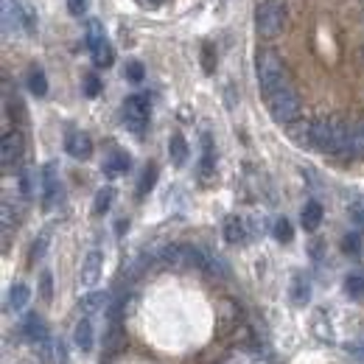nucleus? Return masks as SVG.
<instances>
[{"label":"nucleus","mask_w":364,"mask_h":364,"mask_svg":"<svg viewBox=\"0 0 364 364\" xmlns=\"http://www.w3.org/2000/svg\"><path fill=\"white\" fill-rule=\"evenodd\" d=\"M112 196H115V191H112V188H101V191L95 193L92 213H95V216H104V213L109 210V205H112Z\"/></svg>","instance_id":"nucleus-22"},{"label":"nucleus","mask_w":364,"mask_h":364,"mask_svg":"<svg viewBox=\"0 0 364 364\" xmlns=\"http://www.w3.org/2000/svg\"><path fill=\"white\" fill-rule=\"evenodd\" d=\"M255 73H258V87L264 95L274 92L277 87L289 85V76H286V68L283 62L277 59V53L272 50H261L258 59H255Z\"/></svg>","instance_id":"nucleus-3"},{"label":"nucleus","mask_w":364,"mask_h":364,"mask_svg":"<svg viewBox=\"0 0 364 364\" xmlns=\"http://www.w3.org/2000/svg\"><path fill=\"white\" fill-rule=\"evenodd\" d=\"M20 193H23L26 199L34 196V177H31V171H23V174H20Z\"/></svg>","instance_id":"nucleus-33"},{"label":"nucleus","mask_w":364,"mask_h":364,"mask_svg":"<svg viewBox=\"0 0 364 364\" xmlns=\"http://www.w3.org/2000/svg\"><path fill=\"white\" fill-rule=\"evenodd\" d=\"M342 250H345V252H350V255H359V252H362V235H359V232H350V235H345V241H342Z\"/></svg>","instance_id":"nucleus-29"},{"label":"nucleus","mask_w":364,"mask_h":364,"mask_svg":"<svg viewBox=\"0 0 364 364\" xmlns=\"http://www.w3.org/2000/svg\"><path fill=\"white\" fill-rule=\"evenodd\" d=\"M112 59H115V56H112V48H109V46L92 53V62H95L98 68H109V65H112Z\"/></svg>","instance_id":"nucleus-30"},{"label":"nucleus","mask_w":364,"mask_h":364,"mask_svg":"<svg viewBox=\"0 0 364 364\" xmlns=\"http://www.w3.org/2000/svg\"><path fill=\"white\" fill-rule=\"evenodd\" d=\"M28 90L34 92L37 98H43L48 92V79H46V73L40 70V68H34L31 73H28Z\"/></svg>","instance_id":"nucleus-24"},{"label":"nucleus","mask_w":364,"mask_h":364,"mask_svg":"<svg viewBox=\"0 0 364 364\" xmlns=\"http://www.w3.org/2000/svg\"><path fill=\"white\" fill-rule=\"evenodd\" d=\"M353 135L356 129L348 127L342 118H317L311 121V146L325 154L353 157Z\"/></svg>","instance_id":"nucleus-1"},{"label":"nucleus","mask_w":364,"mask_h":364,"mask_svg":"<svg viewBox=\"0 0 364 364\" xmlns=\"http://www.w3.org/2000/svg\"><path fill=\"white\" fill-rule=\"evenodd\" d=\"M216 171V157H213V140L210 135L202 137V160H199V174L202 180H210Z\"/></svg>","instance_id":"nucleus-12"},{"label":"nucleus","mask_w":364,"mask_h":364,"mask_svg":"<svg viewBox=\"0 0 364 364\" xmlns=\"http://www.w3.org/2000/svg\"><path fill=\"white\" fill-rule=\"evenodd\" d=\"M107 306V297L101 294V291H90L87 297H82V303H79V311L85 314V317H92L95 311H101Z\"/></svg>","instance_id":"nucleus-20"},{"label":"nucleus","mask_w":364,"mask_h":364,"mask_svg":"<svg viewBox=\"0 0 364 364\" xmlns=\"http://www.w3.org/2000/svg\"><path fill=\"white\" fill-rule=\"evenodd\" d=\"M291 235H294V232H291L289 219H277V222H274V238H277L280 244H289V241H291Z\"/></svg>","instance_id":"nucleus-27"},{"label":"nucleus","mask_w":364,"mask_h":364,"mask_svg":"<svg viewBox=\"0 0 364 364\" xmlns=\"http://www.w3.org/2000/svg\"><path fill=\"white\" fill-rule=\"evenodd\" d=\"M56 199H59V166L46 163V168H43V205L53 208Z\"/></svg>","instance_id":"nucleus-9"},{"label":"nucleus","mask_w":364,"mask_h":364,"mask_svg":"<svg viewBox=\"0 0 364 364\" xmlns=\"http://www.w3.org/2000/svg\"><path fill=\"white\" fill-rule=\"evenodd\" d=\"M202 62H205V73H213V46L208 43L202 48Z\"/></svg>","instance_id":"nucleus-36"},{"label":"nucleus","mask_w":364,"mask_h":364,"mask_svg":"<svg viewBox=\"0 0 364 364\" xmlns=\"http://www.w3.org/2000/svg\"><path fill=\"white\" fill-rule=\"evenodd\" d=\"M20 28H34V20L26 9L17 6V0H3V31L11 34V31H20Z\"/></svg>","instance_id":"nucleus-6"},{"label":"nucleus","mask_w":364,"mask_h":364,"mask_svg":"<svg viewBox=\"0 0 364 364\" xmlns=\"http://www.w3.org/2000/svg\"><path fill=\"white\" fill-rule=\"evenodd\" d=\"M85 43H87V48H90L92 53H95V50H101V48H107V37H104V28H101V23H98V20H90V23H87Z\"/></svg>","instance_id":"nucleus-18"},{"label":"nucleus","mask_w":364,"mask_h":364,"mask_svg":"<svg viewBox=\"0 0 364 364\" xmlns=\"http://www.w3.org/2000/svg\"><path fill=\"white\" fill-rule=\"evenodd\" d=\"M65 151H68L73 160H87L92 154L90 135H87V132H79V129L68 132V137H65Z\"/></svg>","instance_id":"nucleus-8"},{"label":"nucleus","mask_w":364,"mask_h":364,"mask_svg":"<svg viewBox=\"0 0 364 364\" xmlns=\"http://www.w3.org/2000/svg\"><path fill=\"white\" fill-rule=\"evenodd\" d=\"M143 76H146V70H143V65H140V62H135V59H132V62H127V79H129V82H143Z\"/></svg>","instance_id":"nucleus-31"},{"label":"nucleus","mask_w":364,"mask_h":364,"mask_svg":"<svg viewBox=\"0 0 364 364\" xmlns=\"http://www.w3.org/2000/svg\"><path fill=\"white\" fill-rule=\"evenodd\" d=\"M149 98L146 95H129L127 98V104H124V121H127V127L140 135L143 129H146V124H149Z\"/></svg>","instance_id":"nucleus-5"},{"label":"nucleus","mask_w":364,"mask_h":364,"mask_svg":"<svg viewBox=\"0 0 364 364\" xmlns=\"http://www.w3.org/2000/svg\"><path fill=\"white\" fill-rule=\"evenodd\" d=\"M300 222H303V228L309 230V232H314V230L322 225V205L319 202H306V208H303V213H300Z\"/></svg>","instance_id":"nucleus-15"},{"label":"nucleus","mask_w":364,"mask_h":364,"mask_svg":"<svg viewBox=\"0 0 364 364\" xmlns=\"http://www.w3.org/2000/svg\"><path fill=\"white\" fill-rule=\"evenodd\" d=\"M345 291L350 297H362L364 294V269H356L345 277Z\"/></svg>","instance_id":"nucleus-23"},{"label":"nucleus","mask_w":364,"mask_h":364,"mask_svg":"<svg viewBox=\"0 0 364 364\" xmlns=\"http://www.w3.org/2000/svg\"><path fill=\"white\" fill-rule=\"evenodd\" d=\"M267 107H269V115H272L277 124L291 127L300 118V95L291 87V82L283 85V87H277L274 92H269L267 95Z\"/></svg>","instance_id":"nucleus-2"},{"label":"nucleus","mask_w":364,"mask_h":364,"mask_svg":"<svg viewBox=\"0 0 364 364\" xmlns=\"http://www.w3.org/2000/svg\"><path fill=\"white\" fill-rule=\"evenodd\" d=\"M225 238H228L230 244L244 241V222H241L238 216H228V219H225Z\"/></svg>","instance_id":"nucleus-21"},{"label":"nucleus","mask_w":364,"mask_h":364,"mask_svg":"<svg viewBox=\"0 0 364 364\" xmlns=\"http://www.w3.org/2000/svg\"><path fill=\"white\" fill-rule=\"evenodd\" d=\"M73 342L82 353H90L92 350V322L90 317H82L76 322V331H73Z\"/></svg>","instance_id":"nucleus-11"},{"label":"nucleus","mask_w":364,"mask_h":364,"mask_svg":"<svg viewBox=\"0 0 364 364\" xmlns=\"http://www.w3.org/2000/svg\"><path fill=\"white\" fill-rule=\"evenodd\" d=\"M101 264H104V255H101L98 250H90V252L85 255L82 272H79V280H82L85 289H90V286L98 283V277H101Z\"/></svg>","instance_id":"nucleus-10"},{"label":"nucleus","mask_w":364,"mask_h":364,"mask_svg":"<svg viewBox=\"0 0 364 364\" xmlns=\"http://www.w3.org/2000/svg\"><path fill=\"white\" fill-rule=\"evenodd\" d=\"M23 157V135L20 132H6L3 143H0V163H3V171H9L11 166H17Z\"/></svg>","instance_id":"nucleus-7"},{"label":"nucleus","mask_w":364,"mask_h":364,"mask_svg":"<svg viewBox=\"0 0 364 364\" xmlns=\"http://www.w3.org/2000/svg\"><path fill=\"white\" fill-rule=\"evenodd\" d=\"M154 182H157V166L149 163L146 171H143V177H140V185H137V196H146V193L154 188Z\"/></svg>","instance_id":"nucleus-25"},{"label":"nucleus","mask_w":364,"mask_h":364,"mask_svg":"<svg viewBox=\"0 0 364 364\" xmlns=\"http://www.w3.org/2000/svg\"><path fill=\"white\" fill-rule=\"evenodd\" d=\"M129 154L127 151H112L109 154V160L104 163V171H107V177H118V174H127L129 171Z\"/></svg>","instance_id":"nucleus-14"},{"label":"nucleus","mask_w":364,"mask_h":364,"mask_svg":"<svg viewBox=\"0 0 364 364\" xmlns=\"http://www.w3.org/2000/svg\"><path fill=\"white\" fill-rule=\"evenodd\" d=\"M168 157H171L174 166H185V160H188V143H185V137L180 132H174L171 140H168Z\"/></svg>","instance_id":"nucleus-17"},{"label":"nucleus","mask_w":364,"mask_h":364,"mask_svg":"<svg viewBox=\"0 0 364 364\" xmlns=\"http://www.w3.org/2000/svg\"><path fill=\"white\" fill-rule=\"evenodd\" d=\"M68 9H70L73 17H82L87 11V0H68Z\"/></svg>","instance_id":"nucleus-37"},{"label":"nucleus","mask_w":364,"mask_h":364,"mask_svg":"<svg viewBox=\"0 0 364 364\" xmlns=\"http://www.w3.org/2000/svg\"><path fill=\"white\" fill-rule=\"evenodd\" d=\"M289 132H291V137H294L300 146H311V124H297V127H291Z\"/></svg>","instance_id":"nucleus-26"},{"label":"nucleus","mask_w":364,"mask_h":364,"mask_svg":"<svg viewBox=\"0 0 364 364\" xmlns=\"http://www.w3.org/2000/svg\"><path fill=\"white\" fill-rule=\"evenodd\" d=\"M85 92H87L90 98H95V95L101 92V82H98V76H95V73H90V76L85 79Z\"/></svg>","instance_id":"nucleus-35"},{"label":"nucleus","mask_w":364,"mask_h":364,"mask_svg":"<svg viewBox=\"0 0 364 364\" xmlns=\"http://www.w3.org/2000/svg\"><path fill=\"white\" fill-rule=\"evenodd\" d=\"M28 297H31V289L26 283H14L9 291V311H23L28 306Z\"/></svg>","instance_id":"nucleus-16"},{"label":"nucleus","mask_w":364,"mask_h":364,"mask_svg":"<svg viewBox=\"0 0 364 364\" xmlns=\"http://www.w3.org/2000/svg\"><path fill=\"white\" fill-rule=\"evenodd\" d=\"M291 300L297 306H306L311 300V286H309V280L303 274H294V280H291Z\"/></svg>","instance_id":"nucleus-19"},{"label":"nucleus","mask_w":364,"mask_h":364,"mask_svg":"<svg viewBox=\"0 0 364 364\" xmlns=\"http://www.w3.org/2000/svg\"><path fill=\"white\" fill-rule=\"evenodd\" d=\"M48 238H50V232H40V238L34 241V247H31V264H37L43 255H46V250H48Z\"/></svg>","instance_id":"nucleus-28"},{"label":"nucleus","mask_w":364,"mask_h":364,"mask_svg":"<svg viewBox=\"0 0 364 364\" xmlns=\"http://www.w3.org/2000/svg\"><path fill=\"white\" fill-rule=\"evenodd\" d=\"M348 350H350V353H353V356H356L359 362H364V339H359V342H353V345H350Z\"/></svg>","instance_id":"nucleus-38"},{"label":"nucleus","mask_w":364,"mask_h":364,"mask_svg":"<svg viewBox=\"0 0 364 364\" xmlns=\"http://www.w3.org/2000/svg\"><path fill=\"white\" fill-rule=\"evenodd\" d=\"M289 20V6L286 0H264L258 9H255V31L261 37H274L283 31Z\"/></svg>","instance_id":"nucleus-4"},{"label":"nucleus","mask_w":364,"mask_h":364,"mask_svg":"<svg viewBox=\"0 0 364 364\" xmlns=\"http://www.w3.org/2000/svg\"><path fill=\"white\" fill-rule=\"evenodd\" d=\"M23 331H26V336H28L34 345H46V342H50V339H48L46 322H43V317H37V314H28L26 325H23Z\"/></svg>","instance_id":"nucleus-13"},{"label":"nucleus","mask_w":364,"mask_h":364,"mask_svg":"<svg viewBox=\"0 0 364 364\" xmlns=\"http://www.w3.org/2000/svg\"><path fill=\"white\" fill-rule=\"evenodd\" d=\"M350 219H353L356 228L364 230V199H356V202L350 205Z\"/></svg>","instance_id":"nucleus-32"},{"label":"nucleus","mask_w":364,"mask_h":364,"mask_svg":"<svg viewBox=\"0 0 364 364\" xmlns=\"http://www.w3.org/2000/svg\"><path fill=\"white\" fill-rule=\"evenodd\" d=\"M40 291H43V297H46V300L53 297V277H50V272L40 274Z\"/></svg>","instance_id":"nucleus-34"}]
</instances>
